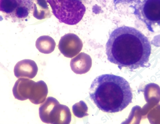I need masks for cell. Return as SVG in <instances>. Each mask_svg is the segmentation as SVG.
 <instances>
[{
    "label": "cell",
    "mask_w": 160,
    "mask_h": 124,
    "mask_svg": "<svg viewBox=\"0 0 160 124\" xmlns=\"http://www.w3.org/2000/svg\"><path fill=\"white\" fill-rule=\"evenodd\" d=\"M33 9L32 0H0V12L13 22L24 20Z\"/></svg>",
    "instance_id": "8992f818"
},
{
    "label": "cell",
    "mask_w": 160,
    "mask_h": 124,
    "mask_svg": "<svg viewBox=\"0 0 160 124\" xmlns=\"http://www.w3.org/2000/svg\"><path fill=\"white\" fill-rule=\"evenodd\" d=\"M108 61L122 69L144 68L149 61L152 47L149 39L136 28L121 26L110 35L106 45Z\"/></svg>",
    "instance_id": "6da1fadb"
},
{
    "label": "cell",
    "mask_w": 160,
    "mask_h": 124,
    "mask_svg": "<svg viewBox=\"0 0 160 124\" xmlns=\"http://www.w3.org/2000/svg\"><path fill=\"white\" fill-rule=\"evenodd\" d=\"M130 7L149 31L153 32L157 27L160 28V0H139Z\"/></svg>",
    "instance_id": "5b68a950"
},
{
    "label": "cell",
    "mask_w": 160,
    "mask_h": 124,
    "mask_svg": "<svg viewBox=\"0 0 160 124\" xmlns=\"http://www.w3.org/2000/svg\"><path fill=\"white\" fill-rule=\"evenodd\" d=\"M39 116L43 122L51 124H70L71 114L68 107L49 97L39 108Z\"/></svg>",
    "instance_id": "277c9868"
},
{
    "label": "cell",
    "mask_w": 160,
    "mask_h": 124,
    "mask_svg": "<svg viewBox=\"0 0 160 124\" xmlns=\"http://www.w3.org/2000/svg\"><path fill=\"white\" fill-rule=\"evenodd\" d=\"M139 0H114V4L115 5L118 4H130L136 2Z\"/></svg>",
    "instance_id": "30bf717a"
},
{
    "label": "cell",
    "mask_w": 160,
    "mask_h": 124,
    "mask_svg": "<svg viewBox=\"0 0 160 124\" xmlns=\"http://www.w3.org/2000/svg\"><path fill=\"white\" fill-rule=\"evenodd\" d=\"M70 65L73 72L82 74L89 71L92 65V60L90 55L81 53L71 60Z\"/></svg>",
    "instance_id": "ba28073f"
},
{
    "label": "cell",
    "mask_w": 160,
    "mask_h": 124,
    "mask_svg": "<svg viewBox=\"0 0 160 124\" xmlns=\"http://www.w3.org/2000/svg\"><path fill=\"white\" fill-rule=\"evenodd\" d=\"M83 43L77 35L69 33L62 37L60 40L59 49L65 57L71 58L81 51Z\"/></svg>",
    "instance_id": "52a82bcc"
},
{
    "label": "cell",
    "mask_w": 160,
    "mask_h": 124,
    "mask_svg": "<svg viewBox=\"0 0 160 124\" xmlns=\"http://www.w3.org/2000/svg\"><path fill=\"white\" fill-rule=\"evenodd\" d=\"M79 1H85V0H79Z\"/></svg>",
    "instance_id": "8fae6325"
},
{
    "label": "cell",
    "mask_w": 160,
    "mask_h": 124,
    "mask_svg": "<svg viewBox=\"0 0 160 124\" xmlns=\"http://www.w3.org/2000/svg\"><path fill=\"white\" fill-rule=\"evenodd\" d=\"M53 15L66 24L74 25L80 22L86 9L79 0H47Z\"/></svg>",
    "instance_id": "3957f363"
},
{
    "label": "cell",
    "mask_w": 160,
    "mask_h": 124,
    "mask_svg": "<svg viewBox=\"0 0 160 124\" xmlns=\"http://www.w3.org/2000/svg\"><path fill=\"white\" fill-rule=\"evenodd\" d=\"M72 109H73V114L77 117H79V118L83 117L80 110H82V112L86 116H88V114L87 113L88 107H87V105L86 103H84L83 101H81L78 103H75L72 107Z\"/></svg>",
    "instance_id": "9c48e42d"
},
{
    "label": "cell",
    "mask_w": 160,
    "mask_h": 124,
    "mask_svg": "<svg viewBox=\"0 0 160 124\" xmlns=\"http://www.w3.org/2000/svg\"><path fill=\"white\" fill-rule=\"evenodd\" d=\"M89 94L94 104L106 113L121 112L132 102V90L128 81L112 74L96 77L91 83Z\"/></svg>",
    "instance_id": "7a4b0ae2"
}]
</instances>
